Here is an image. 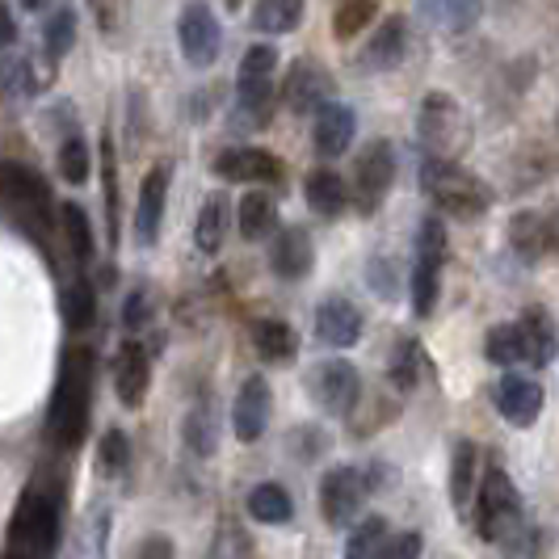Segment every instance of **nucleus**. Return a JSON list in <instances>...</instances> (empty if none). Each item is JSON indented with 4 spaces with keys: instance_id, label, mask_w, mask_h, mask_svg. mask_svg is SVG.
I'll use <instances>...</instances> for the list:
<instances>
[{
    "instance_id": "obj_49",
    "label": "nucleus",
    "mask_w": 559,
    "mask_h": 559,
    "mask_svg": "<svg viewBox=\"0 0 559 559\" xmlns=\"http://www.w3.org/2000/svg\"><path fill=\"white\" fill-rule=\"evenodd\" d=\"M429 13H433V17H438V22H442V26H447L450 34L467 29V26H472V22L479 17L476 4H442V9H429Z\"/></svg>"
},
{
    "instance_id": "obj_23",
    "label": "nucleus",
    "mask_w": 559,
    "mask_h": 559,
    "mask_svg": "<svg viewBox=\"0 0 559 559\" xmlns=\"http://www.w3.org/2000/svg\"><path fill=\"white\" fill-rule=\"evenodd\" d=\"M278 110V88L274 81H236V106H231V127L236 131H261Z\"/></svg>"
},
{
    "instance_id": "obj_1",
    "label": "nucleus",
    "mask_w": 559,
    "mask_h": 559,
    "mask_svg": "<svg viewBox=\"0 0 559 559\" xmlns=\"http://www.w3.org/2000/svg\"><path fill=\"white\" fill-rule=\"evenodd\" d=\"M93 379H97V354L88 345H72L59 366V383L47 408V438L56 447L72 450L84 442L93 420Z\"/></svg>"
},
{
    "instance_id": "obj_5",
    "label": "nucleus",
    "mask_w": 559,
    "mask_h": 559,
    "mask_svg": "<svg viewBox=\"0 0 559 559\" xmlns=\"http://www.w3.org/2000/svg\"><path fill=\"white\" fill-rule=\"evenodd\" d=\"M472 504H476L472 522H476V534L484 543H509L522 531V497H518V488H513V479H509L497 454L484 463V476L476 484Z\"/></svg>"
},
{
    "instance_id": "obj_51",
    "label": "nucleus",
    "mask_w": 559,
    "mask_h": 559,
    "mask_svg": "<svg viewBox=\"0 0 559 559\" xmlns=\"http://www.w3.org/2000/svg\"><path fill=\"white\" fill-rule=\"evenodd\" d=\"M135 559H177V547H173L168 534H147L140 543V551H135Z\"/></svg>"
},
{
    "instance_id": "obj_4",
    "label": "nucleus",
    "mask_w": 559,
    "mask_h": 559,
    "mask_svg": "<svg viewBox=\"0 0 559 559\" xmlns=\"http://www.w3.org/2000/svg\"><path fill=\"white\" fill-rule=\"evenodd\" d=\"M420 190L433 198L450 219H463V224L488 215L497 202V190L488 181H479L476 173H467L463 165H442V160L420 165Z\"/></svg>"
},
{
    "instance_id": "obj_48",
    "label": "nucleus",
    "mask_w": 559,
    "mask_h": 559,
    "mask_svg": "<svg viewBox=\"0 0 559 559\" xmlns=\"http://www.w3.org/2000/svg\"><path fill=\"white\" fill-rule=\"evenodd\" d=\"M420 551H425V538L417 531H404V534H388L383 551L374 559H420Z\"/></svg>"
},
{
    "instance_id": "obj_18",
    "label": "nucleus",
    "mask_w": 559,
    "mask_h": 559,
    "mask_svg": "<svg viewBox=\"0 0 559 559\" xmlns=\"http://www.w3.org/2000/svg\"><path fill=\"white\" fill-rule=\"evenodd\" d=\"M362 329H366V316L358 311V304H349L341 295L324 299L316 308V341H324L329 349H354L362 341Z\"/></svg>"
},
{
    "instance_id": "obj_11",
    "label": "nucleus",
    "mask_w": 559,
    "mask_h": 559,
    "mask_svg": "<svg viewBox=\"0 0 559 559\" xmlns=\"http://www.w3.org/2000/svg\"><path fill=\"white\" fill-rule=\"evenodd\" d=\"M211 168L224 181H236V186H278V181H286V165H282L278 156L270 147H252V143L224 147Z\"/></svg>"
},
{
    "instance_id": "obj_37",
    "label": "nucleus",
    "mask_w": 559,
    "mask_h": 559,
    "mask_svg": "<svg viewBox=\"0 0 559 559\" xmlns=\"http://www.w3.org/2000/svg\"><path fill=\"white\" fill-rule=\"evenodd\" d=\"M304 22V0H261L252 9V29L261 34H290Z\"/></svg>"
},
{
    "instance_id": "obj_22",
    "label": "nucleus",
    "mask_w": 559,
    "mask_h": 559,
    "mask_svg": "<svg viewBox=\"0 0 559 559\" xmlns=\"http://www.w3.org/2000/svg\"><path fill=\"white\" fill-rule=\"evenodd\" d=\"M354 135H358V114L349 110L345 102H333V106H324V110L316 114L311 147H316V156L336 160V156H345V152H349Z\"/></svg>"
},
{
    "instance_id": "obj_50",
    "label": "nucleus",
    "mask_w": 559,
    "mask_h": 559,
    "mask_svg": "<svg viewBox=\"0 0 559 559\" xmlns=\"http://www.w3.org/2000/svg\"><path fill=\"white\" fill-rule=\"evenodd\" d=\"M395 484V467L392 463H370L362 472V488H366V497L370 492H383V488H392Z\"/></svg>"
},
{
    "instance_id": "obj_2",
    "label": "nucleus",
    "mask_w": 559,
    "mask_h": 559,
    "mask_svg": "<svg viewBox=\"0 0 559 559\" xmlns=\"http://www.w3.org/2000/svg\"><path fill=\"white\" fill-rule=\"evenodd\" d=\"M59 526H63L59 492L29 484L26 492H22V501H17V509H13L9 543H4V556L0 559H51L59 551Z\"/></svg>"
},
{
    "instance_id": "obj_27",
    "label": "nucleus",
    "mask_w": 559,
    "mask_h": 559,
    "mask_svg": "<svg viewBox=\"0 0 559 559\" xmlns=\"http://www.w3.org/2000/svg\"><path fill=\"white\" fill-rule=\"evenodd\" d=\"M227 227H231V198H227V194H206V198H202V211H198V219H194L198 252L215 257V252L224 249Z\"/></svg>"
},
{
    "instance_id": "obj_21",
    "label": "nucleus",
    "mask_w": 559,
    "mask_h": 559,
    "mask_svg": "<svg viewBox=\"0 0 559 559\" xmlns=\"http://www.w3.org/2000/svg\"><path fill=\"white\" fill-rule=\"evenodd\" d=\"M404 56H408V17L388 13L383 26L370 34L366 51L358 56V68L362 72H392V68L404 63Z\"/></svg>"
},
{
    "instance_id": "obj_47",
    "label": "nucleus",
    "mask_w": 559,
    "mask_h": 559,
    "mask_svg": "<svg viewBox=\"0 0 559 559\" xmlns=\"http://www.w3.org/2000/svg\"><path fill=\"white\" fill-rule=\"evenodd\" d=\"M122 324H127V333H143V329L152 324V290H147V286H135V290L127 295V304H122Z\"/></svg>"
},
{
    "instance_id": "obj_10",
    "label": "nucleus",
    "mask_w": 559,
    "mask_h": 559,
    "mask_svg": "<svg viewBox=\"0 0 559 559\" xmlns=\"http://www.w3.org/2000/svg\"><path fill=\"white\" fill-rule=\"evenodd\" d=\"M177 43L190 68H211L224 51V26L211 4H186L177 17Z\"/></svg>"
},
{
    "instance_id": "obj_16",
    "label": "nucleus",
    "mask_w": 559,
    "mask_h": 559,
    "mask_svg": "<svg viewBox=\"0 0 559 559\" xmlns=\"http://www.w3.org/2000/svg\"><path fill=\"white\" fill-rule=\"evenodd\" d=\"M168 186H173V165H168V160H156V165L143 173L140 198H135V240H140L143 249L156 245V236H160Z\"/></svg>"
},
{
    "instance_id": "obj_3",
    "label": "nucleus",
    "mask_w": 559,
    "mask_h": 559,
    "mask_svg": "<svg viewBox=\"0 0 559 559\" xmlns=\"http://www.w3.org/2000/svg\"><path fill=\"white\" fill-rule=\"evenodd\" d=\"M417 143L425 160H442V165H459V156L472 143V118L463 114L459 97L450 93H425L417 110Z\"/></svg>"
},
{
    "instance_id": "obj_15",
    "label": "nucleus",
    "mask_w": 559,
    "mask_h": 559,
    "mask_svg": "<svg viewBox=\"0 0 559 559\" xmlns=\"http://www.w3.org/2000/svg\"><path fill=\"white\" fill-rule=\"evenodd\" d=\"M270 413H274V392H270L265 374H249L240 383V392H236V404H231V429H236V438L245 447L261 442V433L270 429Z\"/></svg>"
},
{
    "instance_id": "obj_31",
    "label": "nucleus",
    "mask_w": 559,
    "mask_h": 559,
    "mask_svg": "<svg viewBox=\"0 0 559 559\" xmlns=\"http://www.w3.org/2000/svg\"><path fill=\"white\" fill-rule=\"evenodd\" d=\"M252 522H261V526H286L290 518H295V501H290V492L274 484V479H265V484H257L249 492V501H245Z\"/></svg>"
},
{
    "instance_id": "obj_8",
    "label": "nucleus",
    "mask_w": 559,
    "mask_h": 559,
    "mask_svg": "<svg viewBox=\"0 0 559 559\" xmlns=\"http://www.w3.org/2000/svg\"><path fill=\"white\" fill-rule=\"evenodd\" d=\"M308 392L329 417L349 420L362 404V374L345 358H329V362H316L308 370Z\"/></svg>"
},
{
    "instance_id": "obj_42",
    "label": "nucleus",
    "mask_w": 559,
    "mask_h": 559,
    "mask_svg": "<svg viewBox=\"0 0 559 559\" xmlns=\"http://www.w3.org/2000/svg\"><path fill=\"white\" fill-rule=\"evenodd\" d=\"M97 467L106 476H122L131 467V438L122 429H106L102 442H97Z\"/></svg>"
},
{
    "instance_id": "obj_17",
    "label": "nucleus",
    "mask_w": 559,
    "mask_h": 559,
    "mask_svg": "<svg viewBox=\"0 0 559 559\" xmlns=\"http://www.w3.org/2000/svg\"><path fill=\"white\" fill-rule=\"evenodd\" d=\"M509 249L518 252L526 265H534V261L559 252V224L547 219L543 211H518L509 219Z\"/></svg>"
},
{
    "instance_id": "obj_52",
    "label": "nucleus",
    "mask_w": 559,
    "mask_h": 559,
    "mask_svg": "<svg viewBox=\"0 0 559 559\" xmlns=\"http://www.w3.org/2000/svg\"><path fill=\"white\" fill-rule=\"evenodd\" d=\"M13 43H17V22H13V13L0 4V51L13 47Z\"/></svg>"
},
{
    "instance_id": "obj_40",
    "label": "nucleus",
    "mask_w": 559,
    "mask_h": 559,
    "mask_svg": "<svg viewBox=\"0 0 559 559\" xmlns=\"http://www.w3.org/2000/svg\"><path fill=\"white\" fill-rule=\"evenodd\" d=\"M88 173H93V152H88V140L72 131L68 140L59 143V177H63L68 186H84V181H88Z\"/></svg>"
},
{
    "instance_id": "obj_30",
    "label": "nucleus",
    "mask_w": 559,
    "mask_h": 559,
    "mask_svg": "<svg viewBox=\"0 0 559 559\" xmlns=\"http://www.w3.org/2000/svg\"><path fill=\"white\" fill-rule=\"evenodd\" d=\"M181 438H186V450L198 454V459H211L219 450V417H215V404L211 400H198L194 408L186 413Z\"/></svg>"
},
{
    "instance_id": "obj_7",
    "label": "nucleus",
    "mask_w": 559,
    "mask_h": 559,
    "mask_svg": "<svg viewBox=\"0 0 559 559\" xmlns=\"http://www.w3.org/2000/svg\"><path fill=\"white\" fill-rule=\"evenodd\" d=\"M395 186V147L388 140H370L354 160V177H349V202L358 206V215H374L383 206V198Z\"/></svg>"
},
{
    "instance_id": "obj_34",
    "label": "nucleus",
    "mask_w": 559,
    "mask_h": 559,
    "mask_svg": "<svg viewBox=\"0 0 559 559\" xmlns=\"http://www.w3.org/2000/svg\"><path fill=\"white\" fill-rule=\"evenodd\" d=\"M559 173V152L556 147H547V143H534L526 152H518V160H513V186H522V190H531L538 181H547V177H556Z\"/></svg>"
},
{
    "instance_id": "obj_32",
    "label": "nucleus",
    "mask_w": 559,
    "mask_h": 559,
    "mask_svg": "<svg viewBox=\"0 0 559 559\" xmlns=\"http://www.w3.org/2000/svg\"><path fill=\"white\" fill-rule=\"evenodd\" d=\"M484 358L492 366H522L531 362V349H526V336L518 329V320L509 324H492L484 336Z\"/></svg>"
},
{
    "instance_id": "obj_6",
    "label": "nucleus",
    "mask_w": 559,
    "mask_h": 559,
    "mask_svg": "<svg viewBox=\"0 0 559 559\" xmlns=\"http://www.w3.org/2000/svg\"><path fill=\"white\" fill-rule=\"evenodd\" d=\"M450 257V236L447 224L438 215H429L417 231V252H413V270H408V308L417 320H429L438 299H442V270Z\"/></svg>"
},
{
    "instance_id": "obj_39",
    "label": "nucleus",
    "mask_w": 559,
    "mask_h": 559,
    "mask_svg": "<svg viewBox=\"0 0 559 559\" xmlns=\"http://www.w3.org/2000/svg\"><path fill=\"white\" fill-rule=\"evenodd\" d=\"M388 534H392V522H388V518H366V522H358V526L349 531V538H345V559H374L383 551Z\"/></svg>"
},
{
    "instance_id": "obj_35",
    "label": "nucleus",
    "mask_w": 559,
    "mask_h": 559,
    "mask_svg": "<svg viewBox=\"0 0 559 559\" xmlns=\"http://www.w3.org/2000/svg\"><path fill=\"white\" fill-rule=\"evenodd\" d=\"M59 224H63V236H68V249L76 261H93L97 252V236H93V219L81 202H63L59 206Z\"/></svg>"
},
{
    "instance_id": "obj_38",
    "label": "nucleus",
    "mask_w": 559,
    "mask_h": 559,
    "mask_svg": "<svg viewBox=\"0 0 559 559\" xmlns=\"http://www.w3.org/2000/svg\"><path fill=\"white\" fill-rule=\"evenodd\" d=\"M72 47H76V9H56L43 26V59L59 63Z\"/></svg>"
},
{
    "instance_id": "obj_43",
    "label": "nucleus",
    "mask_w": 559,
    "mask_h": 559,
    "mask_svg": "<svg viewBox=\"0 0 559 559\" xmlns=\"http://www.w3.org/2000/svg\"><path fill=\"white\" fill-rule=\"evenodd\" d=\"M202 559H252L249 534L240 531L236 522H224V526L215 531V538H211V547H206Z\"/></svg>"
},
{
    "instance_id": "obj_36",
    "label": "nucleus",
    "mask_w": 559,
    "mask_h": 559,
    "mask_svg": "<svg viewBox=\"0 0 559 559\" xmlns=\"http://www.w3.org/2000/svg\"><path fill=\"white\" fill-rule=\"evenodd\" d=\"M63 320L72 333H88L97 324V286L76 274L72 286H68V299H63Z\"/></svg>"
},
{
    "instance_id": "obj_24",
    "label": "nucleus",
    "mask_w": 559,
    "mask_h": 559,
    "mask_svg": "<svg viewBox=\"0 0 559 559\" xmlns=\"http://www.w3.org/2000/svg\"><path fill=\"white\" fill-rule=\"evenodd\" d=\"M450 504L467 518L472 513V497H476V484H479V450L476 442H467V438H459L454 450H450Z\"/></svg>"
},
{
    "instance_id": "obj_45",
    "label": "nucleus",
    "mask_w": 559,
    "mask_h": 559,
    "mask_svg": "<svg viewBox=\"0 0 559 559\" xmlns=\"http://www.w3.org/2000/svg\"><path fill=\"white\" fill-rule=\"evenodd\" d=\"M102 181H106V219L110 240H118V165H114V143L102 140Z\"/></svg>"
},
{
    "instance_id": "obj_44",
    "label": "nucleus",
    "mask_w": 559,
    "mask_h": 559,
    "mask_svg": "<svg viewBox=\"0 0 559 559\" xmlns=\"http://www.w3.org/2000/svg\"><path fill=\"white\" fill-rule=\"evenodd\" d=\"M274 68H278V51L270 43H257L240 59V76L236 81H274Z\"/></svg>"
},
{
    "instance_id": "obj_25",
    "label": "nucleus",
    "mask_w": 559,
    "mask_h": 559,
    "mask_svg": "<svg viewBox=\"0 0 559 559\" xmlns=\"http://www.w3.org/2000/svg\"><path fill=\"white\" fill-rule=\"evenodd\" d=\"M304 198L320 219H341L349 211V190H345V177L336 168H311L308 181H304Z\"/></svg>"
},
{
    "instance_id": "obj_9",
    "label": "nucleus",
    "mask_w": 559,
    "mask_h": 559,
    "mask_svg": "<svg viewBox=\"0 0 559 559\" xmlns=\"http://www.w3.org/2000/svg\"><path fill=\"white\" fill-rule=\"evenodd\" d=\"M278 97L290 114H320L336 102V81L320 59H295L282 76Z\"/></svg>"
},
{
    "instance_id": "obj_28",
    "label": "nucleus",
    "mask_w": 559,
    "mask_h": 559,
    "mask_svg": "<svg viewBox=\"0 0 559 559\" xmlns=\"http://www.w3.org/2000/svg\"><path fill=\"white\" fill-rule=\"evenodd\" d=\"M236 227H240V236L249 245L274 236V227H278V202L265 194V190H249V194L236 202Z\"/></svg>"
},
{
    "instance_id": "obj_14",
    "label": "nucleus",
    "mask_w": 559,
    "mask_h": 559,
    "mask_svg": "<svg viewBox=\"0 0 559 559\" xmlns=\"http://www.w3.org/2000/svg\"><path fill=\"white\" fill-rule=\"evenodd\" d=\"M152 392V354L135 336H127L114 354V395L122 408H140Z\"/></svg>"
},
{
    "instance_id": "obj_19",
    "label": "nucleus",
    "mask_w": 559,
    "mask_h": 559,
    "mask_svg": "<svg viewBox=\"0 0 559 559\" xmlns=\"http://www.w3.org/2000/svg\"><path fill=\"white\" fill-rule=\"evenodd\" d=\"M316 265V245H311L308 227L290 224L274 231V245H270V270L282 282H304Z\"/></svg>"
},
{
    "instance_id": "obj_20",
    "label": "nucleus",
    "mask_w": 559,
    "mask_h": 559,
    "mask_svg": "<svg viewBox=\"0 0 559 559\" xmlns=\"http://www.w3.org/2000/svg\"><path fill=\"white\" fill-rule=\"evenodd\" d=\"M497 413L513 429H531L534 420L543 417V388L534 379H526V374L509 370L501 383H497Z\"/></svg>"
},
{
    "instance_id": "obj_41",
    "label": "nucleus",
    "mask_w": 559,
    "mask_h": 559,
    "mask_svg": "<svg viewBox=\"0 0 559 559\" xmlns=\"http://www.w3.org/2000/svg\"><path fill=\"white\" fill-rule=\"evenodd\" d=\"M370 22H379V4H370V0H349V4H336L333 38L349 43V38H358Z\"/></svg>"
},
{
    "instance_id": "obj_33",
    "label": "nucleus",
    "mask_w": 559,
    "mask_h": 559,
    "mask_svg": "<svg viewBox=\"0 0 559 559\" xmlns=\"http://www.w3.org/2000/svg\"><path fill=\"white\" fill-rule=\"evenodd\" d=\"M420 374H425V354L413 336L395 341L392 362H388V383H392L400 395H413L420 388Z\"/></svg>"
},
{
    "instance_id": "obj_12",
    "label": "nucleus",
    "mask_w": 559,
    "mask_h": 559,
    "mask_svg": "<svg viewBox=\"0 0 559 559\" xmlns=\"http://www.w3.org/2000/svg\"><path fill=\"white\" fill-rule=\"evenodd\" d=\"M366 488H362V472L358 467H329L320 476V513L333 531H345L358 513H362Z\"/></svg>"
},
{
    "instance_id": "obj_26",
    "label": "nucleus",
    "mask_w": 559,
    "mask_h": 559,
    "mask_svg": "<svg viewBox=\"0 0 559 559\" xmlns=\"http://www.w3.org/2000/svg\"><path fill=\"white\" fill-rule=\"evenodd\" d=\"M518 329H522V336H526V349H531L534 370L551 366V358H556V349H559L556 316H551L547 308H538V304H531V308L518 316Z\"/></svg>"
},
{
    "instance_id": "obj_29",
    "label": "nucleus",
    "mask_w": 559,
    "mask_h": 559,
    "mask_svg": "<svg viewBox=\"0 0 559 559\" xmlns=\"http://www.w3.org/2000/svg\"><path fill=\"white\" fill-rule=\"evenodd\" d=\"M252 349H257L261 362H290L299 354V336H295V329L286 320L270 316V320L252 324Z\"/></svg>"
},
{
    "instance_id": "obj_46",
    "label": "nucleus",
    "mask_w": 559,
    "mask_h": 559,
    "mask_svg": "<svg viewBox=\"0 0 559 559\" xmlns=\"http://www.w3.org/2000/svg\"><path fill=\"white\" fill-rule=\"evenodd\" d=\"M329 433L324 429H316V425H299L295 433H290V450H295V459H304V463H316L320 454H329Z\"/></svg>"
},
{
    "instance_id": "obj_13",
    "label": "nucleus",
    "mask_w": 559,
    "mask_h": 559,
    "mask_svg": "<svg viewBox=\"0 0 559 559\" xmlns=\"http://www.w3.org/2000/svg\"><path fill=\"white\" fill-rule=\"evenodd\" d=\"M0 194L17 206H26L29 215L38 219V227L47 231L51 219H56V198H51V186L34 173L29 165H17V160H4L0 165Z\"/></svg>"
}]
</instances>
